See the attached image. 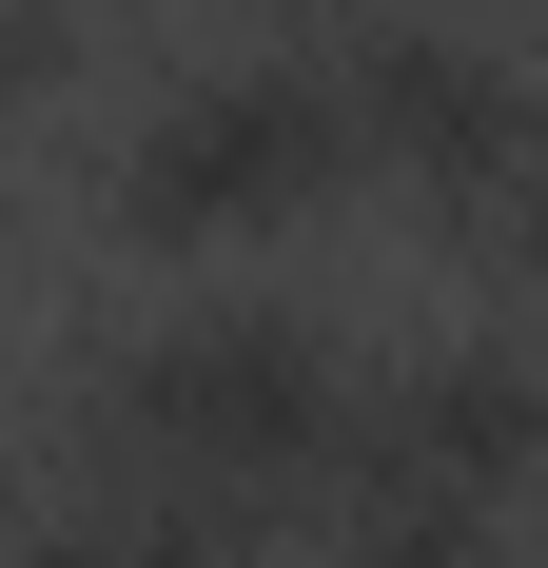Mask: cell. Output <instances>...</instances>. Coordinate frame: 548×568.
Returning a JSON list of instances; mask_svg holds the SVG:
<instances>
[{"mask_svg": "<svg viewBox=\"0 0 548 568\" xmlns=\"http://www.w3.org/2000/svg\"><path fill=\"white\" fill-rule=\"evenodd\" d=\"M333 490H412V510H529L548 490V353L529 334H432V353H392L373 373V432H353V470Z\"/></svg>", "mask_w": 548, "mask_h": 568, "instance_id": "cell-3", "label": "cell"}, {"mask_svg": "<svg viewBox=\"0 0 548 568\" xmlns=\"http://www.w3.org/2000/svg\"><path fill=\"white\" fill-rule=\"evenodd\" d=\"M79 59H99V0H20V79H40V99L79 79Z\"/></svg>", "mask_w": 548, "mask_h": 568, "instance_id": "cell-5", "label": "cell"}, {"mask_svg": "<svg viewBox=\"0 0 548 568\" xmlns=\"http://www.w3.org/2000/svg\"><path fill=\"white\" fill-rule=\"evenodd\" d=\"M333 176H373L333 59H176L158 99L118 118V235L138 255H255V235L314 216Z\"/></svg>", "mask_w": 548, "mask_h": 568, "instance_id": "cell-2", "label": "cell"}, {"mask_svg": "<svg viewBox=\"0 0 548 568\" xmlns=\"http://www.w3.org/2000/svg\"><path fill=\"white\" fill-rule=\"evenodd\" d=\"M373 432V373L333 314L294 294H196V314H138L79 393V470H138V490H216V510H314Z\"/></svg>", "mask_w": 548, "mask_h": 568, "instance_id": "cell-1", "label": "cell"}, {"mask_svg": "<svg viewBox=\"0 0 548 568\" xmlns=\"http://www.w3.org/2000/svg\"><path fill=\"white\" fill-rule=\"evenodd\" d=\"M333 79H353L373 176H412V216H432V196H470V176H529V158H548V79H529L509 40H470V20L373 0V20L333 40Z\"/></svg>", "mask_w": 548, "mask_h": 568, "instance_id": "cell-4", "label": "cell"}, {"mask_svg": "<svg viewBox=\"0 0 548 568\" xmlns=\"http://www.w3.org/2000/svg\"><path fill=\"white\" fill-rule=\"evenodd\" d=\"M196 20H274V40H353L373 0H196Z\"/></svg>", "mask_w": 548, "mask_h": 568, "instance_id": "cell-6", "label": "cell"}]
</instances>
